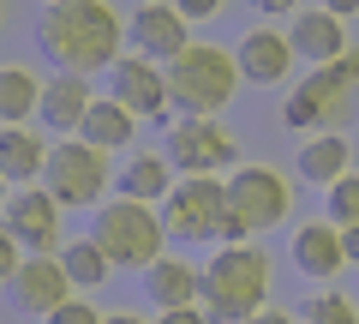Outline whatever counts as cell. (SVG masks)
Instances as JSON below:
<instances>
[{
    "label": "cell",
    "mask_w": 359,
    "mask_h": 324,
    "mask_svg": "<svg viewBox=\"0 0 359 324\" xmlns=\"http://www.w3.org/2000/svg\"><path fill=\"white\" fill-rule=\"evenodd\" d=\"M42 6H54V0H42Z\"/></svg>",
    "instance_id": "cell-37"
},
{
    "label": "cell",
    "mask_w": 359,
    "mask_h": 324,
    "mask_svg": "<svg viewBox=\"0 0 359 324\" xmlns=\"http://www.w3.org/2000/svg\"><path fill=\"white\" fill-rule=\"evenodd\" d=\"M341 247H347V264H359V222H353V228H341Z\"/></svg>",
    "instance_id": "cell-33"
},
{
    "label": "cell",
    "mask_w": 359,
    "mask_h": 324,
    "mask_svg": "<svg viewBox=\"0 0 359 324\" xmlns=\"http://www.w3.org/2000/svg\"><path fill=\"white\" fill-rule=\"evenodd\" d=\"M323 6H330L335 18H353V13H359V0H323Z\"/></svg>",
    "instance_id": "cell-34"
},
{
    "label": "cell",
    "mask_w": 359,
    "mask_h": 324,
    "mask_svg": "<svg viewBox=\"0 0 359 324\" xmlns=\"http://www.w3.org/2000/svg\"><path fill=\"white\" fill-rule=\"evenodd\" d=\"M162 228L174 240H222L228 228V181L216 174H180L162 198Z\"/></svg>",
    "instance_id": "cell-7"
},
{
    "label": "cell",
    "mask_w": 359,
    "mask_h": 324,
    "mask_svg": "<svg viewBox=\"0 0 359 324\" xmlns=\"http://www.w3.org/2000/svg\"><path fill=\"white\" fill-rule=\"evenodd\" d=\"M25 259H30V252L18 247V240H13V228L0 222V288H13V276L25 271Z\"/></svg>",
    "instance_id": "cell-28"
},
{
    "label": "cell",
    "mask_w": 359,
    "mask_h": 324,
    "mask_svg": "<svg viewBox=\"0 0 359 324\" xmlns=\"http://www.w3.org/2000/svg\"><path fill=\"white\" fill-rule=\"evenodd\" d=\"M156 324H210V312L204 306H180V312H162Z\"/></svg>",
    "instance_id": "cell-30"
},
{
    "label": "cell",
    "mask_w": 359,
    "mask_h": 324,
    "mask_svg": "<svg viewBox=\"0 0 359 324\" xmlns=\"http://www.w3.org/2000/svg\"><path fill=\"white\" fill-rule=\"evenodd\" d=\"M60 264H66V276H72V288L78 294H90V288H102L108 276H114V264H108V252L96 247V240H66L60 247Z\"/></svg>",
    "instance_id": "cell-24"
},
{
    "label": "cell",
    "mask_w": 359,
    "mask_h": 324,
    "mask_svg": "<svg viewBox=\"0 0 359 324\" xmlns=\"http://www.w3.org/2000/svg\"><path fill=\"white\" fill-rule=\"evenodd\" d=\"M90 103H96V91H90V78H84V72H54L48 84H42L36 127H48L54 138H78V127H84Z\"/></svg>",
    "instance_id": "cell-14"
},
{
    "label": "cell",
    "mask_w": 359,
    "mask_h": 324,
    "mask_svg": "<svg viewBox=\"0 0 359 324\" xmlns=\"http://www.w3.org/2000/svg\"><path fill=\"white\" fill-rule=\"evenodd\" d=\"M245 324H299V312H287V306H264L257 318H245Z\"/></svg>",
    "instance_id": "cell-31"
},
{
    "label": "cell",
    "mask_w": 359,
    "mask_h": 324,
    "mask_svg": "<svg viewBox=\"0 0 359 324\" xmlns=\"http://www.w3.org/2000/svg\"><path fill=\"white\" fill-rule=\"evenodd\" d=\"M78 138L114 156V150H126V144L138 138V115H132V108H120L114 96H96V103H90V115H84V127H78Z\"/></svg>",
    "instance_id": "cell-23"
},
{
    "label": "cell",
    "mask_w": 359,
    "mask_h": 324,
    "mask_svg": "<svg viewBox=\"0 0 359 324\" xmlns=\"http://www.w3.org/2000/svg\"><path fill=\"white\" fill-rule=\"evenodd\" d=\"M0 222L13 228V240L30 252V259H54L66 247V222H60V198L48 186H13Z\"/></svg>",
    "instance_id": "cell-10"
},
{
    "label": "cell",
    "mask_w": 359,
    "mask_h": 324,
    "mask_svg": "<svg viewBox=\"0 0 359 324\" xmlns=\"http://www.w3.org/2000/svg\"><path fill=\"white\" fill-rule=\"evenodd\" d=\"M198 294H204V264H186V259H174V252H162V259L144 271V300H150L156 312L198 306Z\"/></svg>",
    "instance_id": "cell-16"
},
{
    "label": "cell",
    "mask_w": 359,
    "mask_h": 324,
    "mask_svg": "<svg viewBox=\"0 0 359 324\" xmlns=\"http://www.w3.org/2000/svg\"><path fill=\"white\" fill-rule=\"evenodd\" d=\"M42 324H108V312H102V306H90L84 294H72L66 306H54V312H48Z\"/></svg>",
    "instance_id": "cell-27"
},
{
    "label": "cell",
    "mask_w": 359,
    "mask_h": 324,
    "mask_svg": "<svg viewBox=\"0 0 359 324\" xmlns=\"http://www.w3.org/2000/svg\"><path fill=\"white\" fill-rule=\"evenodd\" d=\"M294 264H299V276H311V283H330V276H341L347 271V247H341V228H335L330 216L323 222H299L294 228Z\"/></svg>",
    "instance_id": "cell-17"
},
{
    "label": "cell",
    "mask_w": 359,
    "mask_h": 324,
    "mask_svg": "<svg viewBox=\"0 0 359 324\" xmlns=\"http://www.w3.org/2000/svg\"><path fill=\"white\" fill-rule=\"evenodd\" d=\"M162 156L174 162V174H222L240 162V144L222 120H174L162 138Z\"/></svg>",
    "instance_id": "cell-9"
},
{
    "label": "cell",
    "mask_w": 359,
    "mask_h": 324,
    "mask_svg": "<svg viewBox=\"0 0 359 324\" xmlns=\"http://www.w3.org/2000/svg\"><path fill=\"white\" fill-rule=\"evenodd\" d=\"M42 186L60 198V210H96V205H108L114 162H108V150H96V144H84V138H54Z\"/></svg>",
    "instance_id": "cell-6"
},
{
    "label": "cell",
    "mask_w": 359,
    "mask_h": 324,
    "mask_svg": "<svg viewBox=\"0 0 359 324\" xmlns=\"http://www.w3.org/2000/svg\"><path fill=\"white\" fill-rule=\"evenodd\" d=\"M126 42H132V54L168 66V60H180V54L192 48V25H186V13H180L174 0H138L126 13Z\"/></svg>",
    "instance_id": "cell-12"
},
{
    "label": "cell",
    "mask_w": 359,
    "mask_h": 324,
    "mask_svg": "<svg viewBox=\"0 0 359 324\" xmlns=\"http://www.w3.org/2000/svg\"><path fill=\"white\" fill-rule=\"evenodd\" d=\"M228 216L245 222L252 234L282 228L294 216V181L282 169H269V162H240L228 174Z\"/></svg>",
    "instance_id": "cell-8"
},
{
    "label": "cell",
    "mask_w": 359,
    "mask_h": 324,
    "mask_svg": "<svg viewBox=\"0 0 359 324\" xmlns=\"http://www.w3.org/2000/svg\"><path fill=\"white\" fill-rule=\"evenodd\" d=\"M233 60H240L245 84H282V78H294L299 54H294V37H282V30H245Z\"/></svg>",
    "instance_id": "cell-15"
},
{
    "label": "cell",
    "mask_w": 359,
    "mask_h": 324,
    "mask_svg": "<svg viewBox=\"0 0 359 324\" xmlns=\"http://www.w3.org/2000/svg\"><path fill=\"white\" fill-rule=\"evenodd\" d=\"M198 306L210 312V324H245L269 306V259L264 247H216V259L204 264V294Z\"/></svg>",
    "instance_id": "cell-3"
},
{
    "label": "cell",
    "mask_w": 359,
    "mask_h": 324,
    "mask_svg": "<svg viewBox=\"0 0 359 324\" xmlns=\"http://www.w3.org/2000/svg\"><path fill=\"white\" fill-rule=\"evenodd\" d=\"M174 181H180V174H174V162H168L162 150H132V156H126V169L114 174V193L162 210V198L174 193Z\"/></svg>",
    "instance_id": "cell-19"
},
{
    "label": "cell",
    "mask_w": 359,
    "mask_h": 324,
    "mask_svg": "<svg viewBox=\"0 0 359 324\" xmlns=\"http://www.w3.org/2000/svg\"><path fill=\"white\" fill-rule=\"evenodd\" d=\"M323 216L335 222V228H353L359 222V174H341V181L330 186V210Z\"/></svg>",
    "instance_id": "cell-26"
},
{
    "label": "cell",
    "mask_w": 359,
    "mask_h": 324,
    "mask_svg": "<svg viewBox=\"0 0 359 324\" xmlns=\"http://www.w3.org/2000/svg\"><path fill=\"white\" fill-rule=\"evenodd\" d=\"M294 54H306L311 66H330L347 54V18H335L330 6H306V13H294Z\"/></svg>",
    "instance_id": "cell-18"
},
{
    "label": "cell",
    "mask_w": 359,
    "mask_h": 324,
    "mask_svg": "<svg viewBox=\"0 0 359 324\" xmlns=\"http://www.w3.org/2000/svg\"><path fill=\"white\" fill-rule=\"evenodd\" d=\"M6 198H13V181H6V174H0V210H6Z\"/></svg>",
    "instance_id": "cell-36"
},
{
    "label": "cell",
    "mask_w": 359,
    "mask_h": 324,
    "mask_svg": "<svg viewBox=\"0 0 359 324\" xmlns=\"http://www.w3.org/2000/svg\"><path fill=\"white\" fill-rule=\"evenodd\" d=\"M252 6H257V13H264V18H282V13H294L299 0H252Z\"/></svg>",
    "instance_id": "cell-32"
},
{
    "label": "cell",
    "mask_w": 359,
    "mask_h": 324,
    "mask_svg": "<svg viewBox=\"0 0 359 324\" xmlns=\"http://www.w3.org/2000/svg\"><path fill=\"white\" fill-rule=\"evenodd\" d=\"M299 324H359V306L347 294H335V288H323V294H311L299 306Z\"/></svg>",
    "instance_id": "cell-25"
},
{
    "label": "cell",
    "mask_w": 359,
    "mask_h": 324,
    "mask_svg": "<svg viewBox=\"0 0 359 324\" xmlns=\"http://www.w3.org/2000/svg\"><path fill=\"white\" fill-rule=\"evenodd\" d=\"M108 96H114L120 108H132L138 120H162V127H174V103H168V66L144 60V54H120L114 66H108Z\"/></svg>",
    "instance_id": "cell-11"
},
{
    "label": "cell",
    "mask_w": 359,
    "mask_h": 324,
    "mask_svg": "<svg viewBox=\"0 0 359 324\" xmlns=\"http://www.w3.org/2000/svg\"><path fill=\"white\" fill-rule=\"evenodd\" d=\"M36 42L60 72H108L126 54V13H114L108 0H54L36 18Z\"/></svg>",
    "instance_id": "cell-1"
},
{
    "label": "cell",
    "mask_w": 359,
    "mask_h": 324,
    "mask_svg": "<svg viewBox=\"0 0 359 324\" xmlns=\"http://www.w3.org/2000/svg\"><path fill=\"white\" fill-rule=\"evenodd\" d=\"M240 84H245L240 60L216 42H192L180 60H168V103H174L180 120H216Z\"/></svg>",
    "instance_id": "cell-4"
},
{
    "label": "cell",
    "mask_w": 359,
    "mask_h": 324,
    "mask_svg": "<svg viewBox=\"0 0 359 324\" xmlns=\"http://www.w3.org/2000/svg\"><path fill=\"white\" fill-rule=\"evenodd\" d=\"M90 240L108 252V264L114 271H150L156 259H162V210L156 205H138V198H108V205H96V222H90Z\"/></svg>",
    "instance_id": "cell-5"
},
{
    "label": "cell",
    "mask_w": 359,
    "mask_h": 324,
    "mask_svg": "<svg viewBox=\"0 0 359 324\" xmlns=\"http://www.w3.org/2000/svg\"><path fill=\"white\" fill-rule=\"evenodd\" d=\"M42 84L48 78L36 72V66H0V127H30L42 108Z\"/></svg>",
    "instance_id": "cell-22"
},
{
    "label": "cell",
    "mask_w": 359,
    "mask_h": 324,
    "mask_svg": "<svg viewBox=\"0 0 359 324\" xmlns=\"http://www.w3.org/2000/svg\"><path fill=\"white\" fill-rule=\"evenodd\" d=\"M353 115H359V48H347L330 66H311L282 103V120L294 132H306V138L353 127Z\"/></svg>",
    "instance_id": "cell-2"
},
{
    "label": "cell",
    "mask_w": 359,
    "mask_h": 324,
    "mask_svg": "<svg viewBox=\"0 0 359 324\" xmlns=\"http://www.w3.org/2000/svg\"><path fill=\"white\" fill-rule=\"evenodd\" d=\"M54 144L42 138L36 127H0V174L13 186H42V169H48Z\"/></svg>",
    "instance_id": "cell-20"
},
{
    "label": "cell",
    "mask_w": 359,
    "mask_h": 324,
    "mask_svg": "<svg viewBox=\"0 0 359 324\" xmlns=\"http://www.w3.org/2000/svg\"><path fill=\"white\" fill-rule=\"evenodd\" d=\"M78 288H72V276H66V264H60V252L54 259H25V271L13 276V288H6V300H13L18 312H30V318H48L54 306H66Z\"/></svg>",
    "instance_id": "cell-13"
},
{
    "label": "cell",
    "mask_w": 359,
    "mask_h": 324,
    "mask_svg": "<svg viewBox=\"0 0 359 324\" xmlns=\"http://www.w3.org/2000/svg\"><path fill=\"white\" fill-rule=\"evenodd\" d=\"M294 174L311 181V186H323V193H330L341 174H353V144H347V132H318V138H306L299 156H294Z\"/></svg>",
    "instance_id": "cell-21"
},
{
    "label": "cell",
    "mask_w": 359,
    "mask_h": 324,
    "mask_svg": "<svg viewBox=\"0 0 359 324\" xmlns=\"http://www.w3.org/2000/svg\"><path fill=\"white\" fill-rule=\"evenodd\" d=\"M108 324H156V318H138V312H108Z\"/></svg>",
    "instance_id": "cell-35"
},
{
    "label": "cell",
    "mask_w": 359,
    "mask_h": 324,
    "mask_svg": "<svg viewBox=\"0 0 359 324\" xmlns=\"http://www.w3.org/2000/svg\"><path fill=\"white\" fill-rule=\"evenodd\" d=\"M180 13H186V25H204V18H216L222 6H228V0H174Z\"/></svg>",
    "instance_id": "cell-29"
}]
</instances>
